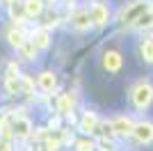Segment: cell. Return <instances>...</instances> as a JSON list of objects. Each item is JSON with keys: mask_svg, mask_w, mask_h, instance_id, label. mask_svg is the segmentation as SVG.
I'll return each instance as SVG.
<instances>
[{"mask_svg": "<svg viewBox=\"0 0 153 151\" xmlns=\"http://www.w3.org/2000/svg\"><path fill=\"white\" fill-rule=\"evenodd\" d=\"M110 131L117 133V135H130L133 133V121L126 119V117H119V119H114L110 124Z\"/></svg>", "mask_w": 153, "mask_h": 151, "instance_id": "7", "label": "cell"}, {"mask_svg": "<svg viewBox=\"0 0 153 151\" xmlns=\"http://www.w3.org/2000/svg\"><path fill=\"white\" fill-rule=\"evenodd\" d=\"M0 151H12V144L7 140H0Z\"/></svg>", "mask_w": 153, "mask_h": 151, "instance_id": "21", "label": "cell"}, {"mask_svg": "<svg viewBox=\"0 0 153 151\" xmlns=\"http://www.w3.org/2000/svg\"><path fill=\"white\" fill-rule=\"evenodd\" d=\"M133 25H135V28H151V25H153V12H151V9H146V12L142 14Z\"/></svg>", "mask_w": 153, "mask_h": 151, "instance_id": "16", "label": "cell"}, {"mask_svg": "<svg viewBox=\"0 0 153 151\" xmlns=\"http://www.w3.org/2000/svg\"><path fill=\"white\" fill-rule=\"evenodd\" d=\"M71 110H73V96L71 94H62L57 99V112L59 114H71Z\"/></svg>", "mask_w": 153, "mask_h": 151, "instance_id": "12", "label": "cell"}, {"mask_svg": "<svg viewBox=\"0 0 153 151\" xmlns=\"http://www.w3.org/2000/svg\"><path fill=\"white\" fill-rule=\"evenodd\" d=\"M23 9H25V16L34 19V16H39V14L44 12V0H27Z\"/></svg>", "mask_w": 153, "mask_h": 151, "instance_id": "11", "label": "cell"}, {"mask_svg": "<svg viewBox=\"0 0 153 151\" xmlns=\"http://www.w3.org/2000/svg\"><path fill=\"white\" fill-rule=\"evenodd\" d=\"M80 128H82V133H96L98 131V119H96V114L87 112L82 117V121H80Z\"/></svg>", "mask_w": 153, "mask_h": 151, "instance_id": "9", "label": "cell"}, {"mask_svg": "<svg viewBox=\"0 0 153 151\" xmlns=\"http://www.w3.org/2000/svg\"><path fill=\"white\" fill-rule=\"evenodd\" d=\"M78 151H94L91 142H78Z\"/></svg>", "mask_w": 153, "mask_h": 151, "instance_id": "20", "label": "cell"}, {"mask_svg": "<svg viewBox=\"0 0 153 151\" xmlns=\"http://www.w3.org/2000/svg\"><path fill=\"white\" fill-rule=\"evenodd\" d=\"M5 87L9 94H19L21 92V76H5Z\"/></svg>", "mask_w": 153, "mask_h": 151, "instance_id": "15", "label": "cell"}, {"mask_svg": "<svg viewBox=\"0 0 153 151\" xmlns=\"http://www.w3.org/2000/svg\"><path fill=\"white\" fill-rule=\"evenodd\" d=\"M32 41H34L37 48H48V44H51V34H48V30H37L34 34H32Z\"/></svg>", "mask_w": 153, "mask_h": 151, "instance_id": "14", "label": "cell"}, {"mask_svg": "<svg viewBox=\"0 0 153 151\" xmlns=\"http://www.w3.org/2000/svg\"><path fill=\"white\" fill-rule=\"evenodd\" d=\"M71 23H73V28H78V30H85V28H89V25H91V16H89V9H82V12L73 14V19H71Z\"/></svg>", "mask_w": 153, "mask_h": 151, "instance_id": "8", "label": "cell"}, {"mask_svg": "<svg viewBox=\"0 0 153 151\" xmlns=\"http://www.w3.org/2000/svg\"><path fill=\"white\" fill-rule=\"evenodd\" d=\"M7 121H9L12 135H14L16 140H23V138H27V135L32 133L30 119H25L23 114H14V112H9V114H7Z\"/></svg>", "mask_w": 153, "mask_h": 151, "instance_id": "1", "label": "cell"}, {"mask_svg": "<svg viewBox=\"0 0 153 151\" xmlns=\"http://www.w3.org/2000/svg\"><path fill=\"white\" fill-rule=\"evenodd\" d=\"M121 64H123V60H121V55H119L117 50H108V53L103 55V67L108 71H119Z\"/></svg>", "mask_w": 153, "mask_h": 151, "instance_id": "6", "label": "cell"}, {"mask_svg": "<svg viewBox=\"0 0 153 151\" xmlns=\"http://www.w3.org/2000/svg\"><path fill=\"white\" fill-rule=\"evenodd\" d=\"M146 9H151V7H149V2H137V5H133L126 14H123V23H126V25H133L135 21L142 16V14L146 12Z\"/></svg>", "mask_w": 153, "mask_h": 151, "instance_id": "5", "label": "cell"}, {"mask_svg": "<svg viewBox=\"0 0 153 151\" xmlns=\"http://www.w3.org/2000/svg\"><path fill=\"white\" fill-rule=\"evenodd\" d=\"M153 101V87L149 82H140L137 87L133 89V103L137 110H146Z\"/></svg>", "mask_w": 153, "mask_h": 151, "instance_id": "2", "label": "cell"}, {"mask_svg": "<svg viewBox=\"0 0 153 151\" xmlns=\"http://www.w3.org/2000/svg\"><path fill=\"white\" fill-rule=\"evenodd\" d=\"M5 2H9V5H12V2H19V0H5Z\"/></svg>", "mask_w": 153, "mask_h": 151, "instance_id": "23", "label": "cell"}, {"mask_svg": "<svg viewBox=\"0 0 153 151\" xmlns=\"http://www.w3.org/2000/svg\"><path fill=\"white\" fill-rule=\"evenodd\" d=\"M21 55L25 57V60H34V57H37V46H34V41H32V39H25V41H23V44H21Z\"/></svg>", "mask_w": 153, "mask_h": 151, "instance_id": "13", "label": "cell"}, {"mask_svg": "<svg viewBox=\"0 0 153 151\" xmlns=\"http://www.w3.org/2000/svg\"><path fill=\"white\" fill-rule=\"evenodd\" d=\"M39 85H41L44 92H53V89L57 87V78H55L51 71H44V73L39 76Z\"/></svg>", "mask_w": 153, "mask_h": 151, "instance_id": "10", "label": "cell"}, {"mask_svg": "<svg viewBox=\"0 0 153 151\" xmlns=\"http://www.w3.org/2000/svg\"><path fill=\"white\" fill-rule=\"evenodd\" d=\"M130 135H135L137 142H142V144H149L153 140V124H149V121L133 124V133H130Z\"/></svg>", "mask_w": 153, "mask_h": 151, "instance_id": "3", "label": "cell"}, {"mask_svg": "<svg viewBox=\"0 0 153 151\" xmlns=\"http://www.w3.org/2000/svg\"><path fill=\"white\" fill-rule=\"evenodd\" d=\"M0 135L5 140H12L14 135H12V128H9V121H7V114H2L0 117Z\"/></svg>", "mask_w": 153, "mask_h": 151, "instance_id": "19", "label": "cell"}, {"mask_svg": "<svg viewBox=\"0 0 153 151\" xmlns=\"http://www.w3.org/2000/svg\"><path fill=\"white\" fill-rule=\"evenodd\" d=\"M7 37H9V44H12L14 48H21V44L25 41V34H23L21 30H12L9 34H7Z\"/></svg>", "mask_w": 153, "mask_h": 151, "instance_id": "18", "label": "cell"}, {"mask_svg": "<svg viewBox=\"0 0 153 151\" xmlns=\"http://www.w3.org/2000/svg\"><path fill=\"white\" fill-rule=\"evenodd\" d=\"M140 53H142V57H144L146 62H153V39H146V41L142 44Z\"/></svg>", "mask_w": 153, "mask_h": 151, "instance_id": "17", "label": "cell"}, {"mask_svg": "<svg viewBox=\"0 0 153 151\" xmlns=\"http://www.w3.org/2000/svg\"><path fill=\"white\" fill-rule=\"evenodd\" d=\"M51 126L53 128H59V119H51Z\"/></svg>", "mask_w": 153, "mask_h": 151, "instance_id": "22", "label": "cell"}, {"mask_svg": "<svg viewBox=\"0 0 153 151\" xmlns=\"http://www.w3.org/2000/svg\"><path fill=\"white\" fill-rule=\"evenodd\" d=\"M89 16H91V23L96 25H105L110 19V12H108V7L103 5V2H94L89 9Z\"/></svg>", "mask_w": 153, "mask_h": 151, "instance_id": "4", "label": "cell"}]
</instances>
